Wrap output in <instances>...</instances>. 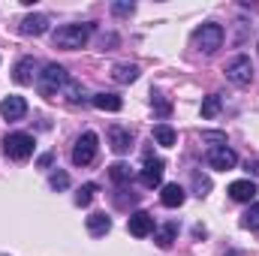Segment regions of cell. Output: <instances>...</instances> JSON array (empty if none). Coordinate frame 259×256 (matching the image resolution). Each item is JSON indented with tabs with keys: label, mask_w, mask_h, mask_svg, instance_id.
Listing matches in <instances>:
<instances>
[{
	"label": "cell",
	"mask_w": 259,
	"mask_h": 256,
	"mask_svg": "<svg viewBox=\"0 0 259 256\" xmlns=\"http://www.w3.org/2000/svg\"><path fill=\"white\" fill-rule=\"evenodd\" d=\"M229 256H241V253H229Z\"/></svg>",
	"instance_id": "30"
},
{
	"label": "cell",
	"mask_w": 259,
	"mask_h": 256,
	"mask_svg": "<svg viewBox=\"0 0 259 256\" xmlns=\"http://www.w3.org/2000/svg\"><path fill=\"white\" fill-rule=\"evenodd\" d=\"M217 112H220V94L205 97V103H202V118H217Z\"/></svg>",
	"instance_id": "21"
},
{
	"label": "cell",
	"mask_w": 259,
	"mask_h": 256,
	"mask_svg": "<svg viewBox=\"0 0 259 256\" xmlns=\"http://www.w3.org/2000/svg\"><path fill=\"white\" fill-rule=\"evenodd\" d=\"M94 196H97V184H84L81 190L75 193V205H91Z\"/></svg>",
	"instance_id": "24"
},
{
	"label": "cell",
	"mask_w": 259,
	"mask_h": 256,
	"mask_svg": "<svg viewBox=\"0 0 259 256\" xmlns=\"http://www.w3.org/2000/svg\"><path fill=\"white\" fill-rule=\"evenodd\" d=\"M0 115H3L6 121H21V118L27 115V103H24V97H6V100L0 103Z\"/></svg>",
	"instance_id": "11"
},
{
	"label": "cell",
	"mask_w": 259,
	"mask_h": 256,
	"mask_svg": "<svg viewBox=\"0 0 259 256\" xmlns=\"http://www.w3.org/2000/svg\"><path fill=\"white\" fill-rule=\"evenodd\" d=\"M66 84H69V75H66V69L61 64H49L39 75H36V88H39V94L42 97H64Z\"/></svg>",
	"instance_id": "2"
},
{
	"label": "cell",
	"mask_w": 259,
	"mask_h": 256,
	"mask_svg": "<svg viewBox=\"0 0 259 256\" xmlns=\"http://www.w3.org/2000/svg\"><path fill=\"white\" fill-rule=\"evenodd\" d=\"M184 187H178V184H163V193H160V202L166 205V208H181L184 205Z\"/></svg>",
	"instance_id": "14"
},
{
	"label": "cell",
	"mask_w": 259,
	"mask_h": 256,
	"mask_svg": "<svg viewBox=\"0 0 259 256\" xmlns=\"http://www.w3.org/2000/svg\"><path fill=\"white\" fill-rule=\"evenodd\" d=\"M18 84H33V78H36V61L33 58H21L18 64H15V75H12Z\"/></svg>",
	"instance_id": "13"
},
{
	"label": "cell",
	"mask_w": 259,
	"mask_h": 256,
	"mask_svg": "<svg viewBox=\"0 0 259 256\" xmlns=\"http://www.w3.org/2000/svg\"><path fill=\"white\" fill-rule=\"evenodd\" d=\"M226 78H229L232 84H238V88L250 84V81H253V64H250V58H244V55L232 58L229 66H226Z\"/></svg>",
	"instance_id": "5"
},
{
	"label": "cell",
	"mask_w": 259,
	"mask_h": 256,
	"mask_svg": "<svg viewBox=\"0 0 259 256\" xmlns=\"http://www.w3.org/2000/svg\"><path fill=\"white\" fill-rule=\"evenodd\" d=\"M229 196H232L235 202H250V199L256 196V184H253V181H232V184H229Z\"/></svg>",
	"instance_id": "15"
},
{
	"label": "cell",
	"mask_w": 259,
	"mask_h": 256,
	"mask_svg": "<svg viewBox=\"0 0 259 256\" xmlns=\"http://www.w3.org/2000/svg\"><path fill=\"white\" fill-rule=\"evenodd\" d=\"M94 157H97V133H81L72 148V163L88 166V163H94Z\"/></svg>",
	"instance_id": "6"
},
{
	"label": "cell",
	"mask_w": 259,
	"mask_h": 256,
	"mask_svg": "<svg viewBox=\"0 0 259 256\" xmlns=\"http://www.w3.org/2000/svg\"><path fill=\"white\" fill-rule=\"evenodd\" d=\"M112 78H115L118 84H130V81L139 78V66L136 64H118L115 69H112Z\"/></svg>",
	"instance_id": "19"
},
{
	"label": "cell",
	"mask_w": 259,
	"mask_h": 256,
	"mask_svg": "<svg viewBox=\"0 0 259 256\" xmlns=\"http://www.w3.org/2000/svg\"><path fill=\"white\" fill-rule=\"evenodd\" d=\"M241 226H244V229H259V202H256V205H250V208L244 211Z\"/></svg>",
	"instance_id": "22"
},
{
	"label": "cell",
	"mask_w": 259,
	"mask_h": 256,
	"mask_svg": "<svg viewBox=\"0 0 259 256\" xmlns=\"http://www.w3.org/2000/svg\"><path fill=\"white\" fill-rule=\"evenodd\" d=\"M112 9H115L118 15H130V12H133V3H115Z\"/></svg>",
	"instance_id": "28"
},
{
	"label": "cell",
	"mask_w": 259,
	"mask_h": 256,
	"mask_svg": "<svg viewBox=\"0 0 259 256\" xmlns=\"http://www.w3.org/2000/svg\"><path fill=\"white\" fill-rule=\"evenodd\" d=\"M127 229H130V235H136V238H148L157 226H154V217L148 211H133L127 220Z\"/></svg>",
	"instance_id": "9"
},
{
	"label": "cell",
	"mask_w": 259,
	"mask_h": 256,
	"mask_svg": "<svg viewBox=\"0 0 259 256\" xmlns=\"http://www.w3.org/2000/svg\"><path fill=\"white\" fill-rule=\"evenodd\" d=\"M205 163H208L211 169L226 172V169H232V166L238 163V154H235L232 148H226V145H211L208 154H205Z\"/></svg>",
	"instance_id": "7"
},
{
	"label": "cell",
	"mask_w": 259,
	"mask_h": 256,
	"mask_svg": "<svg viewBox=\"0 0 259 256\" xmlns=\"http://www.w3.org/2000/svg\"><path fill=\"white\" fill-rule=\"evenodd\" d=\"M193 187L199 190V196H205V193L211 190V184H208V178H202V175H193Z\"/></svg>",
	"instance_id": "27"
},
{
	"label": "cell",
	"mask_w": 259,
	"mask_h": 256,
	"mask_svg": "<svg viewBox=\"0 0 259 256\" xmlns=\"http://www.w3.org/2000/svg\"><path fill=\"white\" fill-rule=\"evenodd\" d=\"M109 229H112V220H109L103 211H94V214L88 217V232H91V235H106Z\"/></svg>",
	"instance_id": "18"
},
{
	"label": "cell",
	"mask_w": 259,
	"mask_h": 256,
	"mask_svg": "<svg viewBox=\"0 0 259 256\" xmlns=\"http://www.w3.org/2000/svg\"><path fill=\"white\" fill-rule=\"evenodd\" d=\"M163 172H166V163L160 160V157H145V169H142V184L148 187V190H154V187H160V181H163Z\"/></svg>",
	"instance_id": "8"
},
{
	"label": "cell",
	"mask_w": 259,
	"mask_h": 256,
	"mask_svg": "<svg viewBox=\"0 0 259 256\" xmlns=\"http://www.w3.org/2000/svg\"><path fill=\"white\" fill-rule=\"evenodd\" d=\"M154 139H157L163 148H172V145L178 142V133L169 127V124H157V127H154Z\"/></svg>",
	"instance_id": "20"
},
{
	"label": "cell",
	"mask_w": 259,
	"mask_h": 256,
	"mask_svg": "<svg viewBox=\"0 0 259 256\" xmlns=\"http://www.w3.org/2000/svg\"><path fill=\"white\" fill-rule=\"evenodd\" d=\"M49 184H52L55 190H66V187H69V175H66V172H55V175L49 178Z\"/></svg>",
	"instance_id": "26"
},
{
	"label": "cell",
	"mask_w": 259,
	"mask_h": 256,
	"mask_svg": "<svg viewBox=\"0 0 259 256\" xmlns=\"http://www.w3.org/2000/svg\"><path fill=\"white\" fill-rule=\"evenodd\" d=\"M64 97H66V100H69V103H81V100H84V94H81V84L69 78V84H66Z\"/></svg>",
	"instance_id": "25"
},
{
	"label": "cell",
	"mask_w": 259,
	"mask_h": 256,
	"mask_svg": "<svg viewBox=\"0 0 259 256\" xmlns=\"http://www.w3.org/2000/svg\"><path fill=\"white\" fill-rule=\"evenodd\" d=\"M154 100H157V97H154ZM157 112H160V115H169V103H163V100H157Z\"/></svg>",
	"instance_id": "29"
},
{
	"label": "cell",
	"mask_w": 259,
	"mask_h": 256,
	"mask_svg": "<svg viewBox=\"0 0 259 256\" xmlns=\"http://www.w3.org/2000/svg\"><path fill=\"white\" fill-rule=\"evenodd\" d=\"M33 148H36V142H33V136H27V133H9L6 139H3V151H6V157L9 160H27V157H33Z\"/></svg>",
	"instance_id": "3"
},
{
	"label": "cell",
	"mask_w": 259,
	"mask_h": 256,
	"mask_svg": "<svg viewBox=\"0 0 259 256\" xmlns=\"http://www.w3.org/2000/svg\"><path fill=\"white\" fill-rule=\"evenodd\" d=\"M109 175H112V181L127 184V181H130V166H127V163H115V166L109 169Z\"/></svg>",
	"instance_id": "23"
},
{
	"label": "cell",
	"mask_w": 259,
	"mask_h": 256,
	"mask_svg": "<svg viewBox=\"0 0 259 256\" xmlns=\"http://www.w3.org/2000/svg\"><path fill=\"white\" fill-rule=\"evenodd\" d=\"M97 109H103V112H121V106H124V100L118 97V94H94V100H91Z\"/></svg>",
	"instance_id": "17"
},
{
	"label": "cell",
	"mask_w": 259,
	"mask_h": 256,
	"mask_svg": "<svg viewBox=\"0 0 259 256\" xmlns=\"http://www.w3.org/2000/svg\"><path fill=\"white\" fill-rule=\"evenodd\" d=\"M91 33H94L91 24H64V27H58V30L52 33V42H55V49L75 52V49H81V46L91 39Z\"/></svg>",
	"instance_id": "1"
},
{
	"label": "cell",
	"mask_w": 259,
	"mask_h": 256,
	"mask_svg": "<svg viewBox=\"0 0 259 256\" xmlns=\"http://www.w3.org/2000/svg\"><path fill=\"white\" fill-rule=\"evenodd\" d=\"M223 36H226V33H223L220 24H202L193 33V46L202 55H214V52L223 46Z\"/></svg>",
	"instance_id": "4"
},
{
	"label": "cell",
	"mask_w": 259,
	"mask_h": 256,
	"mask_svg": "<svg viewBox=\"0 0 259 256\" xmlns=\"http://www.w3.org/2000/svg\"><path fill=\"white\" fill-rule=\"evenodd\" d=\"M46 30H49V18H46L42 12L27 15V18L18 24V33H21V36H42Z\"/></svg>",
	"instance_id": "10"
},
{
	"label": "cell",
	"mask_w": 259,
	"mask_h": 256,
	"mask_svg": "<svg viewBox=\"0 0 259 256\" xmlns=\"http://www.w3.org/2000/svg\"><path fill=\"white\" fill-rule=\"evenodd\" d=\"M175 238H178V223H166V226L154 229V241H157V247H163V250H169Z\"/></svg>",
	"instance_id": "16"
},
{
	"label": "cell",
	"mask_w": 259,
	"mask_h": 256,
	"mask_svg": "<svg viewBox=\"0 0 259 256\" xmlns=\"http://www.w3.org/2000/svg\"><path fill=\"white\" fill-rule=\"evenodd\" d=\"M109 142H112V151H115V154H127L130 148H133V136H130V130H124V127L109 130Z\"/></svg>",
	"instance_id": "12"
}]
</instances>
